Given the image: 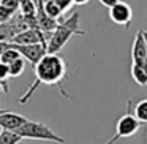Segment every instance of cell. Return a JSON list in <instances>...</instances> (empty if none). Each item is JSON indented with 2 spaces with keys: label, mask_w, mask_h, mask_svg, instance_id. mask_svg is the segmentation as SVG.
<instances>
[{
  "label": "cell",
  "mask_w": 147,
  "mask_h": 144,
  "mask_svg": "<svg viewBox=\"0 0 147 144\" xmlns=\"http://www.w3.org/2000/svg\"><path fill=\"white\" fill-rule=\"evenodd\" d=\"M35 82L30 86V89L22 95L19 103H27L36 87L40 84H46V86H60V82L67 76V65L65 60L57 54H46L38 64L35 65Z\"/></svg>",
  "instance_id": "6da1fadb"
},
{
  "label": "cell",
  "mask_w": 147,
  "mask_h": 144,
  "mask_svg": "<svg viewBox=\"0 0 147 144\" xmlns=\"http://www.w3.org/2000/svg\"><path fill=\"white\" fill-rule=\"evenodd\" d=\"M73 35H86L82 29L79 27V13L74 11L67 19H59V24L55 30L51 33V38L48 40V52L49 54H57Z\"/></svg>",
  "instance_id": "7a4b0ae2"
},
{
  "label": "cell",
  "mask_w": 147,
  "mask_h": 144,
  "mask_svg": "<svg viewBox=\"0 0 147 144\" xmlns=\"http://www.w3.org/2000/svg\"><path fill=\"white\" fill-rule=\"evenodd\" d=\"M22 139H40V141H52V143H59L63 144L65 139L59 135H55L48 125L41 124V122H35V120H29L16 131Z\"/></svg>",
  "instance_id": "3957f363"
},
{
  "label": "cell",
  "mask_w": 147,
  "mask_h": 144,
  "mask_svg": "<svg viewBox=\"0 0 147 144\" xmlns=\"http://www.w3.org/2000/svg\"><path fill=\"white\" fill-rule=\"evenodd\" d=\"M141 125H142V122L138 120L134 114H131V111H130V101H128L127 112H125V114L117 120L114 138H112V139H109L106 144H114V143H117L120 138H130V136H133V135H136L138 130L141 128Z\"/></svg>",
  "instance_id": "277c9868"
},
{
  "label": "cell",
  "mask_w": 147,
  "mask_h": 144,
  "mask_svg": "<svg viewBox=\"0 0 147 144\" xmlns=\"http://www.w3.org/2000/svg\"><path fill=\"white\" fill-rule=\"evenodd\" d=\"M16 49L21 52L24 59L35 68V65L48 54V45L46 43H36V45H16Z\"/></svg>",
  "instance_id": "5b68a950"
},
{
  "label": "cell",
  "mask_w": 147,
  "mask_h": 144,
  "mask_svg": "<svg viewBox=\"0 0 147 144\" xmlns=\"http://www.w3.org/2000/svg\"><path fill=\"white\" fill-rule=\"evenodd\" d=\"M109 19L117 26H123L125 29H128L133 19V10L128 3L125 2H117L114 7L109 8Z\"/></svg>",
  "instance_id": "8992f818"
},
{
  "label": "cell",
  "mask_w": 147,
  "mask_h": 144,
  "mask_svg": "<svg viewBox=\"0 0 147 144\" xmlns=\"http://www.w3.org/2000/svg\"><path fill=\"white\" fill-rule=\"evenodd\" d=\"M51 38V35L45 33L40 29H27L24 32L18 33L13 38V43L16 45H36V43H46L48 45V40Z\"/></svg>",
  "instance_id": "52a82bcc"
},
{
  "label": "cell",
  "mask_w": 147,
  "mask_h": 144,
  "mask_svg": "<svg viewBox=\"0 0 147 144\" xmlns=\"http://www.w3.org/2000/svg\"><path fill=\"white\" fill-rule=\"evenodd\" d=\"M131 60L134 65H141V67H144L147 60V43L144 40L142 30H139L134 37L133 48H131Z\"/></svg>",
  "instance_id": "ba28073f"
},
{
  "label": "cell",
  "mask_w": 147,
  "mask_h": 144,
  "mask_svg": "<svg viewBox=\"0 0 147 144\" xmlns=\"http://www.w3.org/2000/svg\"><path fill=\"white\" fill-rule=\"evenodd\" d=\"M26 122H27V119L24 117V116L11 112V111H8V109L0 114V128H3V130L18 131Z\"/></svg>",
  "instance_id": "9c48e42d"
},
{
  "label": "cell",
  "mask_w": 147,
  "mask_h": 144,
  "mask_svg": "<svg viewBox=\"0 0 147 144\" xmlns=\"http://www.w3.org/2000/svg\"><path fill=\"white\" fill-rule=\"evenodd\" d=\"M131 78L136 81V84L139 86H147V71L141 65L131 64Z\"/></svg>",
  "instance_id": "30bf717a"
},
{
  "label": "cell",
  "mask_w": 147,
  "mask_h": 144,
  "mask_svg": "<svg viewBox=\"0 0 147 144\" xmlns=\"http://www.w3.org/2000/svg\"><path fill=\"white\" fill-rule=\"evenodd\" d=\"M22 141V138L16 133V131L10 130H0V144H19Z\"/></svg>",
  "instance_id": "8fae6325"
},
{
  "label": "cell",
  "mask_w": 147,
  "mask_h": 144,
  "mask_svg": "<svg viewBox=\"0 0 147 144\" xmlns=\"http://www.w3.org/2000/svg\"><path fill=\"white\" fill-rule=\"evenodd\" d=\"M19 57H22V55H21V52L16 49V46H14V43H13V46H11L10 49H7L3 54L0 55V62L10 65V64H13V62L16 60V59H19Z\"/></svg>",
  "instance_id": "7c38bea8"
},
{
  "label": "cell",
  "mask_w": 147,
  "mask_h": 144,
  "mask_svg": "<svg viewBox=\"0 0 147 144\" xmlns=\"http://www.w3.org/2000/svg\"><path fill=\"white\" fill-rule=\"evenodd\" d=\"M10 67V78H18L22 74L24 71V67H26V59L24 57H19L13 62V64L8 65Z\"/></svg>",
  "instance_id": "4fadbf2b"
},
{
  "label": "cell",
  "mask_w": 147,
  "mask_h": 144,
  "mask_svg": "<svg viewBox=\"0 0 147 144\" xmlns=\"http://www.w3.org/2000/svg\"><path fill=\"white\" fill-rule=\"evenodd\" d=\"M134 116H136L138 120L147 122V100H141L136 106H134Z\"/></svg>",
  "instance_id": "5bb4252c"
},
{
  "label": "cell",
  "mask_w": 147,
  "mask_h": 144,
  "mask_svg": "<svg viewBox=\"0 0 147 144\" xmlns=\"http://www.w3.org/2000/svg\"><path fill=\"white\" fill-rule=\"evenodd\" d=\"M0 5H3L5 8L11 10L13 13L21 10V0H0Z\"/></svg>",
  "instance_id": "9a60e30c"
},
{
  "label": "cell",
  "mask_w": 147,
  "mask_h": 144,
  "mask_svg": "<svg viewBox=\"0 0 147 144\" xmlns=\"http://www.w3.org/2000/svg\"><path fill=\"white\" fill-rule=\"evenodd\" d=\"M13 11L8 10V8H5L3 5H0V24L2 22H8V21L13 18Z\"/></svg>",
  "instance_id": "2e32d148"
},
{
  "label": "cell",
  "mask_w": 147,
  "mask_h": 144,
  "mask_svg": "<svg viewBox=\"0 0 147 144\" xmlns=\"http://www.w3.org/2000/svg\"><path fill=\"white\" fill-rule=\"evenodd\" d=\"M8 78H10V67L3 62H0V81L2 82H7Z\"/></svg>",
  "instance_id": "e0dca14e"
},
{
  "label": "cell",
  "mask_w": 147,
  "mask_h": 144,
  "mask_svg": "<svg viewBox=\"0 0 147 144\" xmlns=\"http://www.w3.org/2000/svg\"><path fill=\"white\" fill-rule=\"evenodd\" d=\"M55 2H57L59 7H60L63 11H67L68 8H70L71 5H73V0H55Z\"/></svg>",
  "instance_id": "ac0fdd59"
},
{
  "label": "cell",
  "mask_w": 147,
  "mask_h": 144,
  "mask_svg": "<svg viewBox=\"0 0 147 144\" xmlns=\"http://www.w3.org/2000/svg\"><path fill=\"white\" fill-rule=\"evenodd\" d=\"M13 46V41H0V55L3 54L7 49H10Z\"/></svg>",
  "instance_id": "d6986e66"
},
{
  "label": "cell",
  "mask_w": 147,
  "mask_h": 144,
  "mask_svg": "<svg viewBox=\"0 0 147 144\" xmlns=\"http://www.w3.org/2000/svg\"><path fill=\"white\" fill-rule=\"evenodd\" d=\"M117 2H120V0H100V3L103 5V7H106V8H111V7H114Z\"/></svg>",
  "instance_id": "ffe728a7"
},
{
  "label": "cell",
  "mask_w": 147,
  "mask_h": 144,
  "mask_svg": "<svg viewBox=\"0 0 147 144\" xmlns=\"http://www.w3.org/2000/svg\"><path fill=\"white\" fill-rule=\"evenodd\" d=\"M0 90H3L5 93H8V86H7V82H2V81H0Z\"/></svg>",
  "instance_id": "44dd1931"
},
{
  "label": "cell",
  "mask_w": 147,
  "mask_h": 144,
  "mask_svg": "<svg viewBox=\"0 0 147 144\" xmlns=\"http://www.w3.org/2000/svg\"><path fill=\"white\" fill-rule=\"evenodd\" d=\"M73 3L74 5H86V3H89V0H73Z\"/></svg>",
  "instance_id": "7402d4cb"
},
{
  "label": "cell",
  "mask_w": 147,
  "mask_h": 144,
  "mask_svg": "<svg viewBox=\"0 0 147 144\" xmlns=\"http://www.w3.org/2000/svg\"><path fill=\"white\" fill-rule=\"evenodd\" d=\"M142 35H144V40H146V43H147V30H142Z\"/></svg>",
  "instance_id": "603a6c76"
},
{
  "label": "cell",
  "mask_w": 147,
  "mask_h": 144,
  "mask_svg": "<svg viewBox=\"0 0 147 144\" xmlns=\"http://www.w3.org/2000/svg\"><path fill=\"white\" fill-rule=\"evenodd\" d=\"M5 111H7V109H0V114H2V112H5Z\"/></svg>",
  "instance_id": "cb8c5ba5"
},
{
  "label": "cell",
  "mask_w": 147,
  "mask_h": 144,
  "mask_svg": "<svg viewBox=\"0 0 147 144\" xmlns=\"http://www.w3.org/2000/svg\"><path fill=\"white\" fill-rule=\"evenodd\" d=\"M33 2H35V5H36V3H38V0H33Z\"/></svg>",
  "instance_id": "d4e9b609"
}]
</instances>
